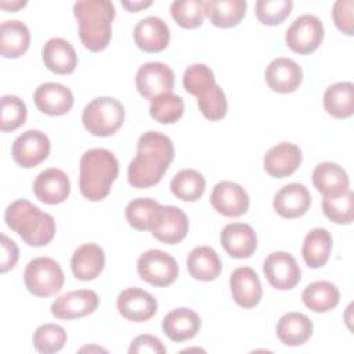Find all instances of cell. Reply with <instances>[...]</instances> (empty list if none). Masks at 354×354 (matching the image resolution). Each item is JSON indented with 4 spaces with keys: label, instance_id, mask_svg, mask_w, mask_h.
<instances>
[{
    "label": "cell",
    "instance_id": "1",
    "mask_svg": "<svg viewBox=\"0 0 354 354\" xmlns=\"http://www.w3.org/2000/svg\"><path fill=\"white\" fill-rule=\"evenodd\" d=\"M174 158L171 140L159 131H145L137 141L134 159L127 167L129 184L134 188H149L158 184Z\"/></svg>",
    "mask_w": 354,
    "mask_h": 354
},
{
    "label": "cell",
    "instance_id": "2",
    "mask_svg": "<svg viewBox=\"0 0 354 354\" xmlns=\"http://www.w3.org/2000/svg\"><path fill=\"white\" fill-rule=\"evenodd\" d=\"M118 173L119 163L111 151L105 148L86 151L79 163V188L82 195L91 202L105 199Z\"/></svg>",
    "mask_w": 354,
    "mask_h": 354
},
{
    "label": "cell",
    "instance_id": "3",
    "mask_svg": "<svg viewBox=\"0 0 354 354\" xmlns=\"http://www.w3.org/2000/svg\"><path fill=\"white\" fill-rule=\"evenodd\" d=\"M73 14L79 24L82 44L98 53L108 47L112 36L115 6L109 0H83L73 4Z\"/></svg>",
    "mask_w": 354,
    "mask_h": 354
},
{
    "label": "cell",
    "instance_id": "4",
    "mask_svg": "<svg viewBox=\"0 0 354 354\" xmlns=\"http://www.w3.org/2000/svg\"><path fill=\"white\" fill-rule=\"evenodd\" d=\"M4 221L29 246H46L55 235L53 216L41 212L26 199H17L10 203L4 212Z\"/></svg>",
    "mask_w": 354,
    "mask_h": 354
},
{
    "label": "cell",
    "instance_id": "5",
    "mask_svg": "<svg viewBox=\"0 0 354 354\" xmlns=\"http://www.w3.org/2000/svg\"><path fill=\"white\" fill-rule=\"evenodd\" d=\"M124 106L113 97H97L83 109L82 122L84 129L97 137L115 134L123 124Z\"/></svg>",
    "mask_w": 354,
    "mask_h": 354
},
{
    "label": "cell",
    "instance_id": "6",
    "mask_svg": "<svg viewBox=\"0 0 354 354\" xmlns=\"http://www.w3.org/2000/svg\"><path fill=\"white\" fill-rule=\"evenodd\" d=\"M61 266L51 257H36L30 260L24 271L26 289L37 297H48L58 293L64 286Z\"/></svg>",
    "mask_w": 354,
    "mask_h": 354
},
{
    "label": "cell",
    "instance_id": "7",
    "mask_svg": "<svg viewBox=\"0 0 354 354\" xmlns=\"http://www.w3.org/2000/svg\"><path fill=\"white\" fill-rule=\"evenodd\" d=\"M137 272L142 281L153 286H169L178 277V264L169 253L149 249L138 257Z\"/></svg>",
    "mask_w": 354,
    "mask_h": 354
},
{
    "label": "cell",
    "instance_id": "8",
    "mask_svg": "<svg viewBox=\"0 0 354 354\" xmlns=\"http://www.w3.org/2000/svg\"><path fill=\"white\" fill-rule=\"evenodd\" d=\"M324 40V25L313 14L297 17L285 33L286 46L301 55L314 53Z\"/></svg>",
    "mask_w": 354,
    "mask_h": 354
},
{
    "label": "cell",
    "instance_id": "9",
    "mask_svg": "<svg viewBox=\"0 0 354 354\" xmlns=\"http://www.w3.org/2000/svg\"><path fill=\"white\" fill-rule=\"evenodd\" d=\"M136 87L144 98L152 101L162 94L173 93L174 73L163 62H145L136 73Z\"/></svg>",
    "mask_w": 354,
    "mask_h": 354
},
{
    "label": "cell",
    "instance_id": "10",
    "mask_svg": "<svg viewBox=\"0 0 354 354\" xmlns=\"http://www.w3.org/2000/svg\"><path fill=\"white\" fill-rule=\"evenodd\" d=\"M51 144L48 137L40 130H26L19 134L11 147V155L17 165L30 169L47 159Z\"/></svg>",
    "mask_w": 354,
    "mask_h": 354
},
{
    "label": "cell",
    "instance_id": "11",
    "mask_svg": "<svg viewBox=\"0 0 354 354\" xmlns=\"http://www.w3.org/2000/svg\"><path fill=\"white\" fill-rule=\"evenodd\" d=\"M188 228V217L180 207L160 205L149 231L158 241L167 245H176L187 236Z\"/></svg>",
    "mask_w": 354,
    "mask_h": 354
},
{
    "label": "cell",
    "instance_id": "12",
    "mask_svg": "<svg viewBox=\"0 0 354 354\" xmlns=\"http://www.w3.org/2000/svg\"><path fill=\"white\" fill-rule=\"evenodd\" d=\"M263 272L268 283L279 290H289L301 279V270L296 259L288 252L270 253L264 260Z\"/></svg>",
    "mask_w": 354,
    "mask_h": 354
},
{
    "label": "cell",
    "instance_id": "13",
    "mask_svg": "<svg viewBox=\"0 0 354 354\" xmlns=\"http://www.w3.org/2000/svg\"><path fill=\"white\" fill-rule=\"evenodd\" d=\"M210 203L217 213L225 217H239L249 209V195L242 185L225 180L214 185Z\"/></svg>",
    "mask_w": 354,
    "mask_h": 354
},
{
    "label": "cell",
    "instance_id": "14",
    "mask_svg": "<svg viewBox=\"0 0 354 354\" xmlns=\"http://www.w3.org/2000/svg\"><path fill=\"white\" fill-rule=\"evenodd\" d=\"M98 303L100 299L94 290H72L53 301L51 314L58 319H76L93 314L97 310Z\"/></svg>",
    "mask_w": 354,
    "mask_h": 354
},
{
    "label": "cell",
    "instance_id": "15",
    "mask_svg": "<svg viewBox=\"0 0 354 354\" xmlns=\"http://www.w3.org/2000/svg\"><path fill=\"white\" fill-rule=\"evenodd\" d=\"M116 307L123 318L133 322H144L156 314L158 301L144 289L127 288L119 293Z\"/></svg>",
    "mask_w": 354,
    "mask_h": 354
},
{
    "label": "cell",
    "instance_id": "16",
    "mask_svg": "<svg viewBox=\"0 0 354 354\" xmlns=\"http://www.w3.org/2000/svg\"><path fill=\"white\" fill-rule=\"evenodd\" d=\"M266 83L277 93L288 94L293 93L303 80V71L300 65L286 57H278L272 59L266 68Z\"/></svg>",
    "mask_w": 354,
    "mask_h": 354
},
{
    "label": "cell",
    "instance_id": "17",
    "mask_svg": "<svg viewBox=\"0 0 354 354\" xmlns=\"http://www.w3.org/2000/svg\"><path fill=\"white\" fill-rule=\"evenodd\" d=\"M33 192L39 201L47 205L62 203L71 192L69 177L55 167L46 169L33 181Z\"/></svg>",
    "mask_w": 354,
    "mask_h": 354
},
{
    "label": "cell",
    "instance_id": "18",
    "mask_svg": "<svg viewBox=\"0 0 354 354\" xmlns=\"http://www.w3.org/2000/svg\"><path fill=\"white\" fill-rule=\"evenodd\" d=\"M33 101L40 112L50 116H61L73 106V94L61 83L47 82L35 90Z\"/></svg>",
    "mask_w": 354,
    "mask_h": 354
},
{
    "label": "cell",
    "instance_id": "19",
    "mask_svg": "<svg viewBox=\"0 0 354 354\" xmlns=\"http://www.w3.org/2000/svg\"><path fill=\"white\" fill-rule=\"evenodd\" d=\"M230 288L234 301L243 308L256 307L263 297L261 282L250 267H238L230 277Z\"/></svg>",
    "mask_w": 354,
    "mask_h": 354
},
{
    "label": "cell",
    "instance_id": "20",
    "mask_svg": "<svg viewBox=\"0 0 354 354\" xmlns=\"http://www.w3.org/2000/svg\"><path fill=\"white\" fill-rule=\"evenodd\" d=\"M136 46L145 53H159L165 50L170 40L167 24L159 17H145L140 19L133 30Z\"/></svg>",
    "mask_w": 354,
    "mask_h": 354
},
{
    "label": "cell",
    "instance_id": "21",
    "mask_svg": "<svg viewBox=\"0 0 354 354\" xmlns=\"http://www.w3.org/2000/svg\"><path fill=\"white\" fill-rule=\"evenodd\" d=\"M301 151L293 142H279L270 148L263 159L264 170L275 178L293 174L301 163Z\"/></svg>",
    "mask_w": 354,
    "mask_h": 354
},
{
    "label": "cell",
    "instance_id": "22",
    "mask_svg": "<svg viewBox=\"0 0 354 354\" xmlns=\"http://www.w3.org/2000/svg\"><path fill=\"white\" fill-rule=\"evenodd\" d=\"M274 210L283 218H297L311 206V194L306 185L290 183L283 185L274 196Z\"/></svg>",
    "mask_w": 354,
    "mask_h": 354
},
{
    "label": "cell",
    "instance_id": "23",
    "mask_svg": "<svg viewBox=\"0 0 354 354\" xmlns=\"http://www.w3.org/2000/svg\"><path fill=\"white\" fill-rule=\"evenodd\" d=\"M221 246L234 259H248L257 248L254 230L245 223L227 224L220 234Z\"/></svg>",
    "mask_w": 354,
    "mask_h": 354
},
{
    "label": "cell",
    "instance_id": "24",
    "mask_svg": "<svg viewBox=\"0 0 354 354\" xmlns=\"http://www.w3.org/2000/svg\"><path fill=\"white\" fill-rule=\"evenodd\" d=\"M313 184L324 198H333L346 194L350 189L347 171L332 162L318 163L313 170Z\"/></svg>",
    "mask_w": 354,
    "mask_h": 354
},
{
    "label": "cell",
    "instance_id": "25",
    "mask_svg": "<svg viewBox=\"0 0 354 354\" xmlns=\"http://www.w3.org/2000/svg\"><path fill=\"white\" fill-rule=\"evenodd\" d=\"M41 58L46 68L57 75H69L77 66L73 46L61 37H53L43 46Z\"/></svg>",
    "mask_w": 354,
    "mask_h": 354
},
{
    "label": "cell",
    "instance_id": "26",
    "mask_svg": "<svg viewBox=\"0 0 354 354\" xmlns=\"http://www.w3.org/2000/svg\"><path fill=\"white\" fill-rule=\"evenodd\" d=\"M105 266V253L95 243H84L79 246L71 257V268L75 278L80 281L95 279Z\"/></svg>",
    "mask_w": 354,
    "mask_h": 354
},
{
    "label": "cell",
    "instance_id": "27",
    "mask_svg": "<svg viewBox=\"0 0 354 354\" xmlns=\"http://www.w3.org/2000/svg\"><path fill=\"white\" fill-rule=\"evenodd\" d=\"M162 329L165 335L173 342L189 340L199 332L201 318L194 310L188 307L174 308L163 318Z\"/></svg>",
    "mask_w": 354,
    "mask_h": 354
},
{
    "label": "cell",
    "instance_id": "28",
    "mask_svg": "<svg viewBox=\"0 0 354 354\" xmlns=\"http://www.w3.org/2000/svg\"><path fill=\"white\" fill-rule=\"evenodd\" d=\"M275 332L281 343H283L285 346H301L313 335V322L307 315L290 311L283 314L278 319Z\"/></svg>",
    "mask_w": 354,
    "mask_h": 354
},
{
    "label": "cell",
    "instance_id": "29",
    "mask_svg": "<svg viewBox=\"0 0 354 354\" xmlns=\"http://www.w3.org/2000/svg\"><path fill=\"white\" fill-rule=\"evenodd\" d=\"M187 268L194 279L214 281L221 272V260L210 246H196L187 257Z\"/></svg>",
    "mask_w": 354,
    "mask_h": 354
},
{
    "label": "cell",
    "instance_id": "30",
    "mask_svg": "<svg viewBox=\"0 0 354 354\" xmlns=\"http://www.w3.org/2000/svg\"><path fill=\"white\" fill-rule=\"evenodd\" d=\"M30 44L28 26L18 21H4L0 26V53L4 58H18L26 53Z\"/></svg>",
    "mask_w": 354,
    "mask_h": 354
},
{
    "label": "cell",
    "instance_id": "31",
    "mask_svg": "<svg viewBox=\"0 0 354 354\" xmlns=\"http://www.w3.org/2000/svg\"><path fill=\"white\" fill-rule=\"evenodd\" d=\"M245 0H209L205 1V15L217 28L236 26L246 14Z\"/></svg>",
    "mask_w": 354,
    "mask_h": 354
},
{
    "label": "cell",
    "instance_id": "32",
    "mask_svg": "<svg viewBox=\"0 0 354 354\" xmlns=\"http://www.w3.org/2000/svg\"><path fill=\"white\" fill-rule=\"evenodd\" d=\"M324 108L336 119L350 118L354 113V84L351 82L330 84L324 93Z\"/></svg>",
    "mask_w": 354,
    "mask_h": 354
},
{
    "label": "cell",
    "instance_id": "33",
    "mask_svg": "<svg viewBox=\"0 0 354 354\" xmlns=\"http://www.w3.org/2000/svg\"><path fill=\"white\" fill-rule=\"evenodd\" d=\"M332 236L325 228H313L304 238L301 254L304 263L311 268H319L326 264L332 252Z\"/></svg>",
    "mask_w": 354,
    "mask_h": 354
},
{
    "label": "cell",
    "instance_id": "34",
    "mask_svg": "<svg viewBox=\"0 0 354 354\" xmlns=\"http://www.w3.org/2000/svg\"><path fill=\"white\" fill-rule=\"evenodd\" d=\"M304 306L314 313H326L340 301L337 286L328 281H317L307 285L301 293Z\"/></svg>",
    "mask_w": 354,
    "mask_h": 354
},
{
    "label": "cell",
    "instance_id": "35",
    "mask_svg": "<svg viewBox=\"0 0 354 354\" xmlns=\"http://www.w3.org/2000/svg\"><path fill=\"white\" fill-rule=\"evenodd\" d=\"M206 188L205 177L194 169H183L174 174L170 183L173 195L181 201L195 202L198 201Z\"/></svg>",
    "mask_w": 354,
    "mask_h": 354
},
{
    "label": "cell",
    "instance_id": "36",
    "mask_svg": "<svg viewBox=\"0 0 354 354\" xmlns=\"http://www.w3.org/2000/svg\"><path fill=\"white\" fill-rule=\"evenodd\" d=\"M201 113L209 120H220L227 115V97L220 86L213 82L195 93Z\"/></svg>",
    "mask_w": 354,
    "mask_h": 354
},
{
    "label": "cell",
    "instance_id": "37",
    "mask_svg": "<svg viewBox=\"0 0 354 354\" xmlns=\"http://www.w3.org/2000/svg\"><path fill=\"white\" fill-rule=\"evenodd\" d=\"M160 203L151 198H137L127 203L124 216L127 223L138 231H149Z\"/></svg>",
    "mask_w": 354,
    "mask_h": 354
},
{
    "label": "cell",
    "instance_id": "38",
    "mask_svg": "<svg viewBox=\"0 0 354 354\" xmlns=\"http://www.w3.org/2000/svg\"><path fill=\"white\" fill-rule=\"evenodd\" d=\"M184 113V101L173 93L162 94L151 101L149 115L162 124L176 123Z\"/></svg>",
    "mask_w": 354,
    "mask_h": 354
},
{
    "label": "cell",
    "instance_id": "39",
    "mask_svg": "<svg viewBox=\"0 0 354 354\" xmlns=\"http://www.w3.org/2000/svg\"><path fill=\"white\" fill-rule=\"evenodd\" d=\"M173 19L185 29H195L203 24L205 1L202 0H176L170 4Z\"/></svg>",
    "mask_w": 354,
    "mask_h": 354
},
{
    "label": "cell",
    "instance_id": "40",
    "mask_svg": "<svg viewBox=\"0 0 354 354\" xmlns=\"http://www.w3.org/2000/svg\"><path fill=\"white\" fill-rule=\"evenodd\" d=\"M66 339V332L61 325L43 324L33 333V347L44 354L57 353L65 346Z\"/></svg>",
    "mask_w": 354,
    "mask_h": 354
},
{
    "label": "cell",
    "instance_id": "41",
    "mask_svg": "<svg viewBox=\"0 0 354 354\" xmlns=\"http://www.w3.org/2000/svg\"><path fill=\"white\" fill-rule=\"evenodd\" d=\"M322 212L336 224H350L354 218V195L351 189L339 196L324 198Z\"/></svg>",
    "mask_w": 354,
    "mask_h": 354
},
{
    "label": "cell",
    "instance_id": "42",
    "mask_svg": "<svg viewBox=\"0 0 354 354\" xmlns=\"http://www.w3.org/2000/svg\"><path fill=\"white\" fill-rule=\"evenodd\" d=\"M26 105L17 95H3L1 97V118L0 130L3 133L17 130L26 120Z\"/></svg>",
    "mask_w": 354,
    "mask_h": 354
},
{
    "label": "cell",
    "instance_id": "43",
    "mask_svg": "<svg viewBox=\"0 0 354 354\" xmlns=\"http://www.w3.org/2000/svg\"><path fill=\"white\" fill-rule=\"evenodd\" d=\"M256 17L264 25L282 24L293 8L292 0H257L254 4Z\"/></svg>",
    "mask_w": 354,
    "mask_h": 354
},
{
    "label": "cell",
    "instance_id": "44",
    "mask_svg": "<svg viewBox=\"0 0 354 354\" xmlns=\"http://www.w3.org/2000/svg\"><path fill=\"white\" fill-rule=\"evenodd\" d=\"M216 82L213 71L205 64L189 65L183 75V86L187 93L195 94L201 87Z\"/></svg>",
    "mask_w": 354,
    "mask_h": 354
},
{
    "label": "cell",
    "instance_id": "45",
    "mask_svg": "<svg viewBox=\"0 0 354 354\" xmlns=\"http://www.w3.org/2000/svg\"><path fill=\"white\" fill-rule=\"evenodd\" d=\"M353 10H354L353 0H337L332 7V18L336 28L347 36L354 35Z\"/></svg>",
    "mask_w": 354,
    "mask_h": 354
},
{
    "label": "cell",
    "instance_id": "46",
    "mask_svg": "<svg viewBox=\"0 0 354 354\" xmlns=\"http://www.w3.org/2000/svg\"><path fill=\"white\" fill-rule=\"evenodd\" d=\"M142 353H152V354H165L166 347L158 339L152 335H138L136 339H133L129 354H142Z\"/></svg>",
    "mask_w": 354,
    "mask_h": 354
},
{
    "label": "cell",
    "instance_id": "47",
    "mask_svg": "<svg viewBox=\"0 0 354 354\" xmlns=\"http://www.w3.org/2000/svg\"><path fill=\"white\" fill-rule=\"evenodd\" d=\"M1 260H0V271L4 274L15 267L18 261V246L17 243L10 239L6 234H1Z\"/></svg>",
    "mask_w": 354,
    "mask_h": 354
},
{
    "label": "cell",
    "instance_id": "48",
    "mask_svg": "<svg viewBox=\"0 0 354 354\" xmlns=\"http://www.w3.org/2000/svg\"><path fill=\"white\" fill-rule=\"evenodd\" d=\"M122 6L129 11V12H138L142 8H147L152 6V1H122Z\"/></svg>",
    "mask_w": 354,
    "mask_h": 354
},
{
    "label": "cell",
    "instance_id": "49",
    "mask_svg": "<svg viewBox=\"0 0 354 354\" xmlns=\"http://www.w3.org/2000/svg\"><path fill=\"white\" fill-rule=\"evenodd\" d=\"M0 6L3 10L6 11H11V12H15L17 10L22 8L26 6V1H18V0H14V1H7V0H1L0 1Z\"/></svg>",
    "mask_w": 354,
    "mask_h": 354
},
{
    "label": "cell",
    "instance_id": "50",
    "mask_svg": "<svg viewBox=\"0 0 354 354\" xmlns=\"http://www.w3.org/2000/svg\"><path fill=\"white\" fill-rule=\"evenodd\" d=\"M80 351H102V353H106V350L105 348H101V347H98V346H90V347H82L80 348Z\"/></svg>",
    "mask_w": 354,
    "mask_h": 354
}]
</instances>
